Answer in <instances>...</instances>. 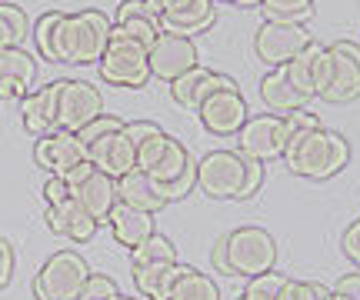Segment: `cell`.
Returning a JSON list of instances; mask_svg holds the SVG:
<instances>
[{"instance_id": "14", "label": "cell", "mask_w": 360, "mask_h": 300, "mask_svg": "<svg viewBox=\"0 0 360 300\" xmlns=\"http://www.w3.org/2000/svg\"><path fill=\"white\" fill-rule=\"evenodd\" d=\"M34 160H37V167H44L51 177H67L74 167L87 164V147L80 141V133L53 131V133H47V137H37Z\"/></svg>"}, {"instance_id": "32", "label": "cell", "mask_w": 360, "mask_h": 300, "mask_svg": "<svg viewBox=\"0 0 360 300\" xmlns=\"http://www.w3.org/2000/svg\"><path fill=\"white\" fill-rule=\"evenodd\" d=\"M60 20H64V11H47V13H40L34 30H30V37L37 44L40 57H47V60H53V37H57ZM53 64H57V60H53Z\"/></svg>"}, {"instance_id": "9", "label": "cell", "mask_w": 360, "mask_h": 300, "mask_svg": "<svg viewBox=\"0 0 360 300\" xmlns=\"http://www.w3.org/2000/svg\"><path fill=\"white\" fill-rule=\"evenodd\" d=\"M84 147H87L90 164L101 170V174L114 177V181L127 177L130 170H137V150H134V141H130V133H127V124L117 127V131L87 137Z\"/></svg>"}, {"instance_id": "28", "label": "cell", "mask_w": 360, "mask_h": 300, "mask_svg": "<svg viewBox=\"0 0 360 300\" xmlns=\"http://www.w3.org/2000/svg\"><path fill=\"white\" fill-rule=\"evenodd\" d=\"M193 167H197V164H193L191 150L180 144L177 137H170L167 147H164V154H160V160L150 167V177H154V183H170V181H180V177Z\"/></svg>"}, {"instance_id": "44", "label": "cell", "mask_w": 360, "mask_h": 300, "mask_svg": "<svg viewBox=\"0 0 360 300\" xmlns=\"http://www.w3.org/2000/svg\"><path fill=\"white\" fill-rule=\"evenodd\" d=\"M11 47H20V44H17V37H13L11 24H7V20H4V13H0V53L11 51Z\"/></svg>"}, {"instance_id": "11", "label": "cell", "mask_w": 360, "mask_h": 300, "mask_svg": "<svg viewBox=\"0 0 360 300\" xmlns=\"http://www.w3.org/2000/svg\"><path fill=\"white\" fill-rule=\"evenodd\" d=\"M197 117L217 137H237L250 117V107H247L240 87H220V91L207 93V100L197 107Z\"/></svg>"}, {"instance_id": "25", "label": "cell", "mask_w": 360, "mask_h": 300, "mask_svg": "<svg viewBox=\"0 0 360 300\" xmlns=\"http://www.w3.org/2000/svg\"><path fill=\"white\" fill-rule=\"evenodd\" d=\"M214 17H217V0H191L184 11L160 17V24H164V34L191 37V34L207 30V27L214 24Z\"/></svg>"}, {"instance_id": "31", "label": "cell", "mask_w": 360, "mask_h": 300, "mask_svg": "<svg viewBox=\"0 0 360 300\" xmlns=\"http://www.w3.org/2000/svg\"><path fill=\"white\" fill-rule=\"evenodd\" d=\"M260 11L267 13V20L304 24L314 13V0H260Z\"/></svg>"}, {"instance_id": "6", "label": "cell", "mask_w": 360, "mask_h": 300, "mask_svg": "<svg viewBox=\"0 0 360 300\" xmlns=\"http://www.w3.org/2000/svg\"><path fill=\"white\" fill-rule=\"evenodd\" d=\"M247 157L237 150H210L197 160V187L214 200H231L244 194Z\"/></svg>"}, {"instance_id": "45", "label": "cell", "mask_w": 360, "mask_h": 300, "mask_svg": "<svg viewBox=\"0 0 360 300\" xmlns=\"http://www.w3.org/2000/svg\"><path fill=\"white\" fill-rule=\"evenodd\" d=\"M224 4H233V7H260V0H224Z\"/></svg>"}, {"instance_id": "16", "label": "cell", "mask_w": 360, "mask_h": 300, "mask_svg": "<svg viewBox=\"0 0 360 300\" xmlns=\"http://www.w3.org/2000/svg\"><path fill=\"white\" fill-rule=\"evenodd\" d=\"M323 70H327V47L314 44V40L297 53L290 64H283V74H287V80H290V87H294L307 104L314 100V97H321Z\"/></svg>"}, {"instance_id": "13", "label": "cell", "mask_w": 360, "mask_h": 300, "mask_svg": "<svg viewBox=\"0 0 360 300\" xmlns=\"http://www.w3.org/2000/svg\"><path fill=\"white\" fill-rule=\"evenodd\" d=\"M193 67H200V53L197 44L191 37H180V34H164L150 47V77L174 84L177 77L191 74Z\"/></svg>"}, {"instance_id": "15", "label": "cell", "mask_w": 360, "mask_h": 300, "mask_svg": "<svg viewBox=\"0 0 360 300\" xmlns=\"http://www.w3.org/2000/svg\"><path fill=\"white\" fill-rule=\"evenodd\" d=\"M60 80H53L47 87L30 91L20 100V120H24V131L34 137H47V133L60 131Z\"/></svg>"}, {"instance_id": "21", "label": "cell", "mask_w": 360, "mask_h": 300, "mask_svg": "<svg viewBox=\"0 0 360 300\" xmlns=\"http://www.w3.org/2000/svg\"><path fill=\"white\" fill-rule=\"evenodd\" d=\"M107 227H110V234H114L117 244H120V247H130V250L141 247L150 234H157L154 214H147V210H141V207H130V204H120V200H117V207L110 210Z\"/></svg>"}, {"instance_id": "17", "label": "cell", "mask_w": 360, "mask_h": 300, "mask_svg": "<svg viewBox=\"0 0 360 300\" xmlns=\"http://www.w3.org/2000/svg\"><path fill=\"white\" fill-rule=\"evenodd\" d=\"M114 30L134 37L137 44H143L147 51L154 47L157 40L164 37V24H160V13L154 7H147L143 0H124L114 13Z\"/></svg>"}, {"instance_id": "4", "label": "cell", "mask_w": 360, "mask_h": 300, "mask_svg": "<svg viewBox=\"0 0 360 300\" xmlns=\"http://www.w3.org/2000/svg\"><path fill=\"white\" fill-rule=\"evenodd\" d=\"M101 80L114 87H143L150 80V51L134 37L114 30L101 57Z\"/></svg>"}, {"instance_id": "38", "label": "cell", "mask_w": 360, "mask_h": 300, "mask_svg": "<svg viewBox=\"0 0 360 300\" xmlns=\"http://www.w3.org/2000/svg\"><path fill=\"white\" fill-rule=\"evenodd\" d=\"M40 197H44V207H53V204H60L67 197H74V190H70V183H67L64 177H51V174H47Z\"/></svg>"}, {"instance_id": "10", "label": "cell", "mask_w": 360, "mask_h": 300, "mask_svg": "<svg viewBox=\"0 0 360 300\" xmlns=\"http://www.w3.org/2000/svg\"><path fill=\"white\" fill-rule=\"evenodd\" d=\"M287 150V131H283L281 114H257L247 117V124L237 133V154H244L247 160H277Z\"/></svg>"}, {"instance_id": "41", "label": "cell", "mask_w": 360, "mask_h": 300, "mask_svg": "<svg viewBox=\"0 0 360 300\" xmlns=\"http://www.w3.org/2000/svg\"><path fill=\"white\" fill-rule=\"evenodd\" d=\"M11 274H13V247L0 237V287L11 284Z\"/></svg>"}, {"instance_id": "5", "label": "cell", "mask_w": 360, "mask_h": 300, "mask_svg": "<svg viewBox=\"0 0 360 300\" xmlns=\"http://www.w3.org/2000/svg\"><path fill=\"white\" fill-rule=\"evenodd\" d=\"M94 274L77 250H57L34 277V297L37 300H77L87 277Z\"/></svg>"}, {"instance_id": "46", "label": "cell", "mask_w": 360, "mask_h": 300, "mask_svg": "<svg viewBox=\"0 0 360 300\" xmlns=\"http://www.w3.org/2000/svg\"><path fill=\"white\" fill-rule=\"evenodd\" d=\"M323 300H347V297H340V294H334V290H327V297Z\"/></svg>"}, {"instance_id": "26", "label": "cell", "mask_w": 360, "mask_h": 300, "mask_svg": "<svg viewBox=\"0 0 360 300\" xmlns=\"http://www.w3.org/2000/svg\"><path fill=\"white\" fill-rule=\"evenodd\" d=\"M134 270V287L141 290L143 300H167L170 287L180 274V261L177 263H143V267H130Z\"/></svg>"}, {"instance_id": "39", "label": "cell", "mask_w": 360, "mask_h": 300, "mask_svg": "<svg viewBox=\"0 0 360 300\" xmlns=\"http://www.w3.org/2000/svg\"><path fill=\"white\" fill-rule=\"evenodd\" d=\"M340 250H344V257L360 270V221L344 227V234H340Z\"/></svg>"}, {"instance_id": "27", "label": "cell", "mask_w": 360, "mask_h": 300, "mask_svg": "<svg viewBox=\"0 0 360 300\" xmlns=\"http://www.w3.org/2000/svg\"><path fill=\"white\" fill-rule=\"evenodd\" d=\"M167 300H220V287H217V280L207 277L204 270L180 263V274L174 280V287H170Z\"/></svg>"}, {"instance_id": "30", "label": "cell", "mask_w": 360, "mask_h": 300, "mask_svg": "<svg viewBox=\"0 0 360 300\" xmlns=\"http://www.w3.org/2000/svg\"><path fill=\"white\" fill-rule=\"evenodd\" d=\"M143 263H177L174 240L164 234H150L141 247L130 250V267H143Z\"/></svg>"}, {"instance_id": "20", "label": "cell", "mask_w": 360, "mask_h": 300, "mask_svg": "<svg viewBox=\"0 0 360 300\" xmlns=\"http://www.w3.org/2000/svg\"><path fill=\"white\" fill-rule=\"evenodd\" d=\"M74 197L80 200V207L87 210L90 217L97 223H107V217H110V210L117 207V181L114 177H107V174H101V170L94 167L84 177V181L74 187Z\"/></svg>"}, {"instance_id": "8", "label": "cell", "mask_w": 360, "mask_h": 300, "mask_svg": "<svg viewBox=\"0 0 360 300\" xmlns=\"http://www.w3.org/2000/svg\"><path fill=\"white\" fill-rule=\"evenodd\" d=\"M310 40L314 37H310V30L304 24L267 20V24H260L257 34H254V53H257L264 64H270V70H274V67L290 64Z\"/></svg>"}, {"instance_id": "1", "label": "cell", "mask_w": 360, "mask_h": 300, "mask_svg": "<svg viewBox=\"0 0 360 300\" xmlns=\"http://www.w3.org/2000/svg\"><path fill=\"white\" fill-rule=\"evenodd\" d=\"M283 164L290 174L307 181H330L350 164V141L327 127H310L294 133L283 150Z\"/></svg>"}, {"instance_id": "42", "label": "cell", "mask_w": 360, "mask_h": 300, "mask_svg": "<svg viewBox=\"0 0 360 300\" xmlns=\"http://www.w3.org/2000/svg\"><path fill=\"white\" fill-rule=\"evenodd\" d=\"M334 294H340L347 300H360V274H344L334 284Z\"/></svg>"}, {"instance_id": "35", "label": "cell", "mask_w": 360, "mask_h": 300, "mask_svg": "<svg viewBox=\"0 0 360 300\" xmlns=\"http://www.w3.org/2000/svg\"><path fill=\"white\" fill-rule=\"evenodd\" d=\"M77 300H120V290L107 274H90Z\"/></svg>"}, {"instance_id": "34", "label": "cell", "mask_w": 360, "mask_h": 300, "mask_svg": "<svg viewBox=\"0 0 360 300\" xmlns=\"http://www.w3.org/2000/svg\"><path fill=\"white\" fill-rule=\"evenodd\" d=\"M323 297H327V287L314 284V280H294V277H287L281 294H277V300H323Z\"/></svg>"}, {"instance_id": "7", "label": "cell", "mask_w": 360, "mask_h": 300, "mask_svg": "<svg viewBox=\"0 0 360 300\" xmlns=\"http://www.w3.org/2000/svg\"><path fill=\"white\" fill-rule=\"evenodd\" d=\"M360 97V44L340 40L327 47V70L321 84V100L350 104Z\"/></svg>"}, {"instance_id": "33", "label": "cell", "mask_w": 360, "mask_h": 300, "mask_svg": "<svg viewBox=\"0 0 360 300\" xmlns=\"http://www.w3.org/2000/svg\"><path fill=\"white\" fill-rule=\"evenodd\" d=\"M283 280H287V277L274 274V270H270V274H260V277H250L244 294H240V300H277Z\"/></svg>"}, {"instance_id": "40", "label": "cell", "mask_w": 360, "mask_h": 300, "mask_svg": "<svg viewBox=\"0 0 360 300\" xmlns=\"http://www.w3.org/2000/svg\"><path fill=\"white\" fill-rule=\"evenodd\" d=\"M260 183H264V164H260V160H247V181H244V194H240V200L257 194Z\"/></svg>"}, {"instance_id": "19", "label": "cell", "mask_w": 360, "mask_h": 300, "mask_svg": "<svg viewBox=\"0 0 360 300\" xmlns=\"http://www.w3.org/2000/svg\"><path fill=\"white\" fill-rule=\"evenodd\" d=\"M44 221L51 227V234L67 237V240H74V244H87L90 237L97 234V221L80 207L77 197H67L60 204L47 207L44 210Z\"/></svg>"}, {"instance_id": "18", "label": "cell", "mask_w": 360, "mask_h": 300, "mask_svg": "<svg viewBox=\"0 0 360 300\" xmlns=\"http://www.w3.org/2000/svg\"><path fill=\"white\" fill-rule=\"evenodd\" d=\"M220 87H237V80L227 74H217V70H207V67H193L191 74H184L170 84V97L184 110H197L207 100V93L220 91Z\"/></svg>"}, {"instance_id": "24", "label": "cell", "mask_w": 360, "mask_h": 300, "mask_svg": "<svg viewBox=\"0 0 360 300\" xmlns=\"http://www.w3.org/2000/svg\"><path fill=\"white\" fill-rule=\"evenodd\" d=\"M260 100L270 114H290V110H300L307 107V100L290 87V80L283 74V67H274L270 74L260 77Z\"/></svg>"}, {"instance_id": "2", "label": "cell", "mask_w": 360, "mask_h": 300, "mask_svg": "<svg viewBox=\"0 0 360 300\" xmlns=\"http://www.w3.org/2000/svg\"><path fill=\"white\" fill-rule=\"evenodd\" d=\"M277 263V240L264 227H237L214 244V267L227 277H260Z\"/></svg>"}, {"instance_id": "43", "label": "cell", "mask_w": 360, "mask_h": 300, "mask_svg": "<svg viewBox=\"0 0 360 300\" xmlns=\"http://www.w3.org/2000/svg\"><path fill=\"white\" fill-rule=\"evenodd\" d=\"M147 7H154L160 17H167V13H177V11H184L191 0H143Z\"/></svg>"}, {"instance_id": "3", "label": "cell", "mask_w": 360, "mask_h": 300, "mask_svg": "<svg viewBox=\"0 0 360 300\" xmlns=\"http://www.w3.org/2000/svg\"><path fill=\"white\" fill-rule=\"evenodd\" d=\"M114 34V20L103 11H77L64 13L53 37V60L57 64H101L103 51Z\"/></svg>"}, {"instance_id": "12", "label": "cell", "mask_w": 360, "mask_h": 300, "mask_svg": "<svg viewBox=\"0 0 360 300\" xmlns=\"http://www.w3.org/2000/svg\"><path fill=\"white\" fill-rule=\"evenodd\" d=\"M60 131L80 133L87 124L103 114L101 87H94L87 80H60Z\"/></svg>"}, {"instance_id": "23", "label": "cell", "mask_w": 360, "mask_h": 300, "mask_svg": "<svg viewBox=\"0 0 360 300\" xmlns=\"http://www.w3.org/2000/svg\"><path fill=\"white\" fill-rule=\"evenodd\" d=\"M127 133H130V141H134V150H137V170L150 174V167L160 160L164 147H167L170 133L160 131V127L150 124V120H130Z\"/></svg>"}, {"instance_id": "22", "label": "cell", "mask_w": 360, "mask_h": 300, "mask_svg": "<svg viewBox=\"0 0 360 300\" xmlns=\"http://www.w3.org/2000/svg\"><path fill=\"white\" fill-rule=\"evenodd\" d=\"M117 197H120V204L141 207V210H147V214H157V210L167 204V200L160 197V187L154 183V177L143 174V170H130L127 177H120V181H117Z\"/></svg>"}, {"instance_id": "36", "label": "cell", "mask_w": 360, "mask_h": 300, "mask_svg": "<svg viewBox=\"0 0 360 300\" xmlns=\"http://www.w3.org/2000/svg\"><path fill=\"white\" fill-rule=\"evenodd\" d=\"M0 13H4V20L11 24V30H13V37H17V44L24 47V40L30 37V20H27V13H24V7H17V4H0Z\"/></svg>"}, {"instance_id": "29", "label": "cell", "mask_w": 360, "mask_h": 300, "mask_svg": "<svg viewBox=\"0 0 360 300\" xmlns=\"http://www.w3.org/2000/svg\"><path fill=\"white\" fill-rule=\"evenodd\" d=\"M0 80H11V84H17V87H24L30 93L34 91V80H37V60L24 47L4 51L0 53Z\"/></svg>"}, {"instance_id": "37", "label": "cell", "mask_w": 360, "mask_h": 300, "mask_svg": "<svg viewBox=\"0 0 360 300\" xmlns=\"http://www.w3.org/2000/svg\"><path fill=\"white\" fill-rule=\"evenodd\" d=\"M281 120H283V131H287V141H290L294 133H304V131H310V127H321L317 114H310L307 107L290 110V114H281Z\"/></svg>"}, {"instance_id": "47", "label": "cell", "mask_w": 360, "mask_h": 300, "mask_svg": "<svg viewBox=\"0 0 360 300\" xmlns=\"http://www.w3.org/2000/svg\"><path fill=\"white\" fill-rule=\"evenodd\" d=\"M120 300H137V297H120Z\"/></svg>"}]
</instances>
